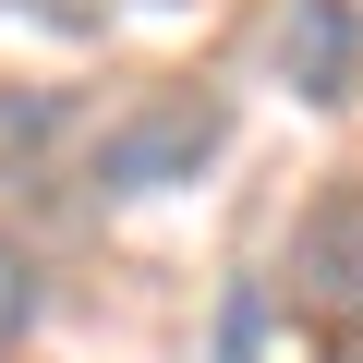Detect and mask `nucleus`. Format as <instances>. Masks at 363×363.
Segmentation results:
<instances>
[{
  "instance_id": "nucleus-4",
  "label": "nucleus",
  "mask_w": 363,
  "mask_h": 363,
  "mask_svg": "<svg viewBox=\"0 0 363 363\" xmlns=\"http://www.w3.org/2000/svg\"><path fill=\"white\" fill-rule=\"evenodd\" d=\"M37 303H49V279H37V255L0 230V351H13L25 327H37Z\"/></svg>"
},
{
  "instance_id": "nucleus-3",
  "label": "nucleus",
  "mask_w": 363,
  "mask_h": 363,
  "mask_svg": "<svg viewBox=\"0 0 363 363\" xmlns=\"http://www.w3.org/2000/svg\"><path fill=\"white\" fill-rule=\"evenodd\" d=\"M291 303H315L327 327H363V182L291 230Z\"/></svg>"
},
{
  "instance_id": "nucleus-5",
  "label": "nucleus",
  "mask_w": 363,
  "mask_h": 363,
  "mask_svg": "<svg viewBox=\"0 0 363 363\" xmlns=\"http://www.w3.org/2000/svg\"><path fill=\"white\" fill-rule=\"evenodd\" d=\"M267 351V279H230V303H218V363H255Z\"/></svg>"
},
{
  "instance_id": "nucleus-2",
  "label": "nucleus",
  "mask_w": 363,
  "mask_h": 363,
  "mask_svg": "<svg viewBox=\"0 0 363 363\" xmlns=\"http://www.w3.org/2000/svg\"><path fill=\"white\" fill-rule=\"evenodd\" d=\"M267 61H279V85L303 109H339L363 85V0H291L279 37H267Z\"/></svg>"
},
{
  "instance_id": "nucleus-1",
  "label": "nucleus",
  "mask_w": 363,
  "mask_h": 363,
  "mask_svg": "<svg viewBox=\"0 0 363 363\" xmlns=\"http://www.w3.org/2000/svg\"><path fill=\"white\" fill-rule=\"evenodd\" d=\"M230 145V97H145V109H121L97 145H85V182L97 194H169V182H194L206 157Z\"/></svg>"
}]
</instances>
